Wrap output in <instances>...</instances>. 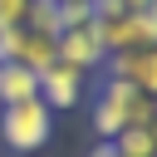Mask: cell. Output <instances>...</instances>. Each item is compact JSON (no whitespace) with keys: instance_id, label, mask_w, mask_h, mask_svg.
Masks as SVG:
<instances>
[{"instance_id":"cell-1","label":"cell","mask_w":157,"mask_h":157,"mask_svg":"<svg viewBox=\"0 0 157 157\" xmlns=\"http://www.w3.org/2000/svg\"><path fill=\"white\" fill-rule=\"evenodd\" d=\"M49 137H54V113L44 108V98H25V103L0 108V142H5L15 157L44 152Z\"/></svg>"},{"instance_id":"cell-12","label":"cell","mask_w":157,"mask_h":157,"mask_svg":"<svg viewBox=\"0 0 157 157\" xmlns=\"http://www.w3.org/2000/svg\"><path fill=\"white\" fill-rule=\"evenodd\" d=\"M152 137H157V118H152Z\"/></svg>"},{"instance_id":"cell-5","label":"cell","mask_w":157,"mask_h":157,"mask_svg":"<svg viewBox=\"0 0 157 157\" xmlns=\"http://www.w3.org/2000/svg\"><path fill=\"white\" fill-rule=\"evenodd\" d=\"M113 78H128L137 93H147V98H157V44H147V49H123V54H108V64H103Z\"/></svg>"},{"instance_id":"cell-11","label":"cell","mask_w":157,"mask_h":157,"mask_svg":"<svg viewBox=\"0 0 157 157\" xmlns=\"http://www.w3.org/2000/svg\"><path fill=\"white\" fill-rule=\"evenodd\" d=\"M88 157H118V152H113V142H93V147H88Z\"/></svg>"},{"instance_id":"cell-3","label":"cell","mask_w":157,"mask_h":157,"mask_svg":"<svg viewBox=\"0 0 157 157\" xmlns=\"http://www.w3.org/2000/svg\"><path fill=\"white\" fill-rule=\"evenodd\" d=\"M54 59H59V64H69V69H78V74L103 69V64H108V49H103V39H98L93 20H88V25H69V29L54 39Z\"/></svg>"},{"instance_id":"cell-8","label":"cell","mask_w":157,"mask_h":157,"mask_svg":"<svg viewBox=\"0 0 157 157\" xmlns=\"http://www.w3.org/2000/svg\"><path fill=\"white\" fill-rule=\"evenodd\" d=\"M113 152L118 157H157V137H152V128H123L113 137Z\"/></svg>"},{"instance_id":"cell-7","label":"cell","mask_w":157,"mask_h":157,"mask_svg":"<svg viewBox=\"0 0 157 157\" xmlns=\"http://www.w3.org/2000/svg\"><path fill=\"white\" fill-rule=\"evenodd\" d=\"M15 64H25V69H49L54 64V39L49 34H34V29H25V44H20V59Z\"/></svg>"},{"instance_id":"cell-10","label":"cell","mask_w":157,"mask_h":157,"mask_svg":"<svg viewBox=\"0 0 157 157\" xmlns=\"http://www.w3.org/2000/svg\"><path fill=\"white\" fill-rule=\"evenodd\" d=\"M34 0H0V25H25Z\"/></svg>"},{"instance_id":"cell-9","label":"cell","mask_w":157,"mask_h":157,"mask_svg":"<svg viewBox=\"0 0 157 157\" xmlns=\"http://www.w3.org/2000/svg\"><path fill=\"white\" fill-rule=\"evenodd\" d=\"M25 29L59 39V34H64V15H59V10L49 5V0H34V5H29V20H25Z\"/></svg>"},{"instance_id":"cell-6","label":"cell","mask_w":157,"mask_h":157,"mask_svg":"<svg viewBox=\"0 0 157 157\" xmlns=\"http://www.w3.org/2000/svg\"><path fill=\"white\" fill-rule=\"evenodd\" d=\"M25 98H39V74L25 64H0V108L25 103Z\"/></svg>"},{"instance_id":"cell-2","label":"cell","mask_w":157,"mask_h":157,"mask_svg":"<svg viewBox=\"0 0 157 157\" xmlns=\"http://www.w3.org/2000/svg\"><path fill=\"white\" fill-rule=\"evenodd\" d=\"M132 98H137V88L128 83V78H103L98 83V93H93V132H98V142H113L123 128H128V113H132Z\"/></svg>"},{"instance_id":"cell-4","label":"cell","mask_w":157,"mask_h":157,"mask_svg":"<svg viewBox=\"0 0 157 157\" xmlns=\"http://www.w3.org/2000/svg\"><path fill=\"white\" fill-rule=\"evenodd\" d=\"M83 88H88V74L69 69V64H59V59H54L49 69H39V98H44L49 113L78 108V103H83Z\"/></svg>"}]
</instances>
